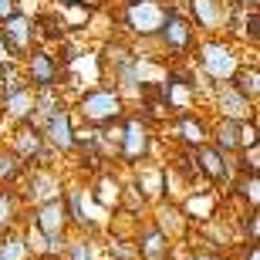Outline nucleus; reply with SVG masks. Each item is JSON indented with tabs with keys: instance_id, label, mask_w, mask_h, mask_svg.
I'll list each match as a JSON object with an SVG mask.
<instances>
[{
	"instance_id": "1",
	"label": "nucleus",
	"mask_w": 260,
	"mask_h": 260,
	"mask_svg": "<svg viewBox=\"0 0 260 260\" xmlns=\"http://www.w3.org/2000/svg\"><path fill=\"white\" fill-rule=\"evenodd\" d=\"M78 108V118L85 125H95V128H105V125H115L125 118V98L118 88H108V85H91L85 88L75 102Z\"/></svg>"
},
{
	"instance_id": "2",
	"label": "nucleus",
	"mask_w": 260,
	"mask_h": 260,
	"mask_svg": "<svg viewBox=\"0 0 260 260\" xmlns=\"http://www.w3.org/2000/svg\"><path fill=\"white\" fill-rule=\"evenodd\" d=\"M240 54L233 48L226 38H206L200 44V54H196V68H200V75L216 85V81H230L237 75V68H240Z\"/></svg>"
},
{
	"instance_id": "3",
	"label": "nucleus",
	"mask_w": 260,
	"mask_h": 260,
	"mask_svg": "<svg viewBox=\"0 0 260 260\" xmlns=\"http://www.w3.org/2000/svg\"><path fill=\"white\" fill-rule=\"evenodd\" d=\"M159 95H162L166 115H186V112H193V105H196V95H200V81H196V75H183V71H166L162 85H159Z\"/></svg>"
},
{
	"instance_id": "4",
	"label": "nucleus",
	"mask_w": 260,
	"mask_h": 260,
	"mask_svg": "<svg viewBox=\"0 0 260 260\" xmlns=\"http://www.w3.org/2000/svg\"><path fill=\"white\" fill-rule=\"evenodd\" d=\"M162 14H166V4L162 0H125V10H122V20L132 38L139 41H149L159 34L162 27Z\"/></svg>"
},
{
	"instance_id": "5",
	"label": "nucleus",
	"mask_w": 260,
	"mask_h": 260,
	"mask_svg": "<svg viewBox=\"0 0 260 260\" xmlns=\"http://www.w3.org/2000/svg\"><path fill=\"white\" fill-rule=\"evenodd\" d=\"M159 44H162L169 54H186V51L196 44V27H193V20L186 17L179 7H166L162 14V27H159Z\"/></svg>"
},
{
	"instance_id": "6",
	"label": "nucleus",
	"mask_w": 260,
	"mask_h": 260,
	"mask_svg": "<svg viewBox=\"0 0 260 260\" xmlns=\"http://www.w3.org/2000/svg\"><path fill=\"white\" fill-rule=\"evenodd\" d=\"M24 78H27L30 88H58L61 85V75H64V68H61V61L51 54L48 48H30L27 54H24Z\"/></svg>"
},
{
	"instance_id": "7",
	"label": "nucleus",
	"mask_w": 260,
	"mask_h": 260,
	"mask_svg": "<svg viewBox=\"0 0 260 260\" xmlns=\"http://www.w3.org/2000/svg\"><path fill=\"white\" fill-rule=\"evenodd\" d=\"M152 152V132H149V122L142 115L139 118H125V125H122V135H118V159L128 166L142 162L149 159Z\"/></svg>"
},
{
	"instance_id": "8",
	"label": "nucleus",
	"mask_w": 260,
	"mask_h": 260,
	"mask_svg": "<svg viewBox=\"0 0 260 260\" xmlns=\"http://www.w3.org/2000/svg\"><path fill=\"white\" fill-rule=\"evenodd\" d=\"M38 128H41L44 145H48L51 152H75V122H71V112L64 105L41 118Z\"/></svg>"
},
{
	"instance_id": "9",
	"label": "nucleus",
	"mask_w": 260,
	"mask_h": 260,
	"mask_svg": "<svg viewBox=\"0 0 260 260\" xmlns=\"http://www.w3.org/2000/svg\"><path fill=\"white\" fill-rule=\"evenodd\" d=\"M7 149H14V152L24 159V162H38V166H48L44 159L51 155V149L44 145V135H41V128L34 125V122H14V135H10V145Z\"/></svg>"
},
{
	"instance_id": "10",
	"label": "nucleus",
	"mask_w": 260,
	"mask_h": 260,
	"mask_svg": "<svg viewBox=\"0 0 260 260\" xmlns=\"http://www.w3.org/2000/svg\"><path fill=\"white\" fill-rule=\"evenodd\" d=\"M0 38L7 41L10 54L20 61L30 48H34V41H38V27H34V20H30L24 10H17V14H10L7 20H0Z\"/></svg>"
},
{
	"instance_id": "11",
	"label": "nucleus",
	"mask_w": 260,
	"mask_h": 260,
	"mask_svg": "<svg viewBox=\"0 0 260 260\" xmlns=\"http://www.w3.org/2000/svg\"><path fill=\"white\" fill-rule=\"evenodd\" d=\"M20 179L27 186L24 196H27V203H34V206H38V203H48V200H58V196L64 193V183H61V176L54 173L51 166H38V169L27 166Z\"/></svg>"
},
{
	"instance_id": "12",
	"label": "nucleus",
	"mask_w": 260,
	"mask_h": 260,
	"mask_svg": "<svg viewBox=\"0 0 260 260\" xmlns=\"http://www.w3.org/2000/svg\"><path fill=\"white\" fill-rule=\"evenodd\" d=\"M186 7H189V20H193L200 30H206V34H223L233 4H226V0H186Z\"/></svg>"
},
{
	"instance_id": "13",
	"label": "nucleus",
	"mask_w": 260,
	"mask_h": 260,
	"mask_svg": "<svg viewBox=\"0 0 260 260\" xmlns=\"http://www.w3.org/2000/svg\"><path fill=\"white\" fill-rule=\"evenodd\" d=\"M213 105H216L220 118H233V122H243V118L257 115V112H253L257 102H250L247 95H240L230 81H216V85H213Z\"/></svg>"
},
{
	"instance_id": "14",
	"label": "nucleus",
	"mask_w": 260,
	"mask_h": 260,
	"mask_svg": "<svg viewBox=\"0 0 260 260\" xmlns=\"http://www.w3.org/2000/svg\"><path fill=\"white\" fill-rule=\"evenodd\" d=\"M193 159H196V166H200V173H203V179L206 183H230V176H233V162H230V155L226 152H220L216 145H196L193 149Z\"/></svg>"
},
{
	"instance_id": "15",
	"label": "nucleus",
	"mask_w": 260,
	"mask_h": 260,
	"mask_svg": "<svg viewBox=\"0 0 260 260\" xmlns=\"http://www.w3.org/2000/svg\"><path fill=\"white\" fill-rule=\"evenodd\" d=\"M132 186L145 203H159L166 196V169L155 166V162H149V159H142V162H135Z\"/></svg>"
},
{
	"instance_id": "16",
	"label": "nucleus",
	"mask_w": 260,
	"mask_h": 260,
	"mask_svg": "<svg viewBox=\"0 0 260 260\" xmlns=\"http://www.w3.org/2000/svg\"><path fill=\"white\" fill-rule=\"evenodd\" d=\"M135 257L139 260H169V237L155 223H145L135 237Z\"/></svg>"
},
{
	"instance_id": "17",
	"label": "nucleus",
	"mask_w": 260,
	"mask_h": 260,
	"mask_svg": "<svg viewBox=\"0 0 260 260\" xmlns=\"http://www.w3.org/2000/svg\"><path fill=\"white\" fill-rule=\"evenodd\" d=\"M0 112L10 118V122H27L34 115V88H17V91H10V95L0 98Z\"/></svg>"
},
{
	"instance_id": "18",
	"label": "nucleus",
	"mask_w": 260,
	"mask_h": 260,
	"mask_svg": "<svg viewBox=\"0 0 260 260\" xmlns=\"http://www.w3.org/2000/svg\"><path fill=\"white\" fill-rule=\"evenodd\" d=\"M183 216L189 223L193 220H213V210H216V193L213 189H189V196L183 200Z\"/></svg>"
},
{
	"instance_id": "19",
	"label": "nucleus",
	"mask_w": 260,
	"mask_h": 260,
	"mask_svg": "<svg viewBox=\"0 0 260 260\" xmlns=\"http://www.w3.org/2000/svg\"><path fill=\"white\" fill-rule=\"evenodd\" d=\"M176 135H179V142H183V145L196 149V145H203L206 139H210V128L203 125L200 115L186 112V115H176Z\"/></svg>"
},
{
	"instance_id": "20",
	"label": "nucleus",
	"mask_w": 260,
	"mask_h": 260,
	"mask_svg": "<svg viewBox=\"0 0 260 260\" xmlns=\"http://www.w3.org/2000/svg\"><path fill=\"white\" fill-rule=\"evenodd\" d=\"M210 139L220 152H240V122L233 118H216V125L210 128Z\"/></svg>"
},
{
	"instance_id": "21",
	"label": "nucleus",
	"mask_w": 260,
	"mask_h": 260,
	"mask_svg": "<svg viewBox=\"0 0 260 260\" xmlns=\"http://www.w3.org/2000/svg\"><path fill=\"white\" fill-rule=\"evenodd\" d=\"M230 85L240 91V95H247L250 102H257V95H260V71H257V64H240L237 68V75L230 78Z\"/></svg>"
},
{
	"instance_id": "22",
	"label": "nucleus",
	"mask_w": 260,
	"mask_h": 260,
	"mask_svg": "<svg viewBox=\"0 0 260 260\" xmlns=\"http://www.w3.org/2000/svg\"><path fill=\"white\" fill-rule=\"evenodd\" d=\"M24 169H27V162L14 149H0V186H14L24 176Z\"/></svg>"
},
{
	"instance_id": "23",
	"label": "nucleus",
	"mask_w": 260,
	"mask_h": 260,
	"mask_svg": "<svg viewBox=\"0 0 260 260\" xmlns=\"http://www.w3.org/2000/svg\"><path fill=\"white\" fill-rule=\"evenodd\" d=\"M27 257V243H24V233H17L14 226L0 233V260H24Z\"/></svg>"
},
{
	"instance_id": "24",
	"label": "nucleus",
	"mask_w": 260,
	"mask_h": 260,
	"mask_svg": "<svg viewBox=\"0 0 260 260\" xmlns=\"http://www.w3.org/2000/svg\"><path fill=\"white\" fill-rule=\"evenodd\" d=\"M95 189H98V193H95L98 206H112V203H118V196H122V183H118L115 176H108V173L98 179Z\"/></svg>"
},
{
	"instance_id": "25",
	"label": "nucleus",
	"mask_w": 260,
	"mask_h": 260,
	"mask_svg": "<svg viewBox=\"0 0 260 260\" xmlns=\"http://www.w3.org/2000/svg\"><path fill=\"white\" fill-rule=\"evenodd\" d=\"M17 223V196L10 189H0V233Z\"/></svg>"
},
{
	"instance_id": "26",
	"label": "nucleus",
	"mask_w": 260,
	"mask_h": 260,
	"mask_svg": "<svg viewBox=\"0 0 260 260\" xmlns=\"http://www.w3.org/2000/svg\"><path fill=\"white\" fill-rule=\"evenodd\" d=\"M68 260H95V240L88 237H78V240H68Z\"/></svg>"
},
{
	"instance_id": "27",
	"label": "nucleus",
	"mask_w": 260,
	"mask_h": 260,
	"mask_svg": "<svg viewBox=\"0 0 260 260\" xmlns=\"http://www.w3.org/2000/svg\"><path fill=\"white\" fill-rule=\"evenodd\" d=\"M243 233H247V240L257 243V210L247 213V220H243Z\"/></svg>"
},
{
	"instance_id": "28",
	"label": "nucleus",
	"mask_w": 260,
	"mask_h": 260,
	"mask_svg": "<svg viewBox=\"0 0 260 260\" xmlns=\"http://www.w3.org/2000/svg\"><path fill=\"white\" fill-rule=\"evenodd\" d=\"M17 10H20V0H0V20H7Z\"/></svg>"
},
{
	"instance_id": "29",
	"label": "nucleus",
	"mask_w": 260,
	"mask_h": 260,
	"mask_svg": "<svg viewBox=\"0 0 260 260\" xmlns=\"http://www.w3.org/2000/svg\"><path fill=\"white\" fill-rule=\"evenodd\" d=\"M189 260H223L216 250H193L189 253Z\"/></svg>"
},
{
	"instance_id": "30",
	"label": "nucleus",
	"mask_w": 260,
	"mask_h": 260,
	"mask_svg": "<svg viewBox=\"0 0 260 260\" xmlns=\"http://www.w3.org/2000/svg\"><path fill=\"white\" fill-rule=\"evenodd\" d=\"M61 7H64V4H78V7H88V10H95L98 4H102V0H58Z\"/></svg>"
},
{
	"instance_id": "31",
	"label": "nucleus",
	"mask_w": 260,
	"mask_h": 260,
	"mask_svg": "<svg viewBox=\"0 0 260 260\" xmlns=\"http://www.w3.org/2000/svg\"><path fill=\"white\" fill-rule=\"evenodd\" d=\"M247 260H260V247H257V243H250V257H247Z\"/></svg>"
}]
</instances>
